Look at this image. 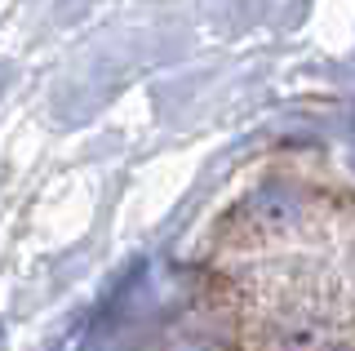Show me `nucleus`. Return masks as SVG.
<instances>
[{
  "instance_id": "f257e3e1",
  "label": "nucleus",
  "mask_w": 355,
  "mask_h": 351,
  "mask_svg": "<svg viewBox=\"0 0 355 351\" xmlns=\"http://www.w3.org/2000/svg\"><path fill=\"white\" fill-rule=\"evenodd\" d=\"M306 209H311V200L302 187H293V182H266V187L249 191L231 209L227 232L236 240H271V236L293 232L306 218Z\"/></svg>"
},
{
  "instance_id": "f03ea898",
  "label": "nucleus",
  "mask_w": 355,
  "mask_h": 351,
  "mask_svg": "<svg viewBox=\"0 0 355 351\" xmlns=\"http://www.w3.org/2000/svg\"><path fill=\"white\" fill-rule=\"evenodd\" d=\"M320 351H355V347H351V343H324Z\"/></svg>"
}]
</instances>
